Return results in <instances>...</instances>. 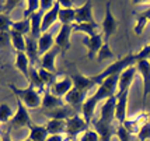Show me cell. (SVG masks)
I'll return each mask as SVG.
<instances>
[{
    "instance_id": "34",
    "label": "cell",
    "mask_w": 150,
    "mask_h": 141,
    "mask_svg": "<svg viewBox=\"0 0 150 141\" xmlns=\"http://www.w3.org/2000/svg\"><path fill=\"white\" fill-rule=\"evenodd\" d=\"M110 59H114V53H112L111 48H110V43H104L103 48L100 49L97 55V60L98 63H103L105 60H110Z\"/></svg>"
},
{
    "instance_id": "38",
    "label": "cell",
    "mask_w": 150,
    "mask_h": 141,
    "mask_svg": "<svg viewBox=\"0 0 150 141\" xmlns=\"http://www.w3.org/2000/svg\"><path fill=\"white\" fill-rule=\"evenodd\" d=\"M137 138L140 141H149L150 140V122L144 123L140 127L139 133H137Z\"/></svg>"
},
{
    "instance_id": "13",
    "label": "cell",
    "mask_w": 150,
    "mask_h": 141,
    "mask_svg": "<svg viewBox=\"0 0 150 141\" xmlns=\"http://www.w3.org/2000/svg\"><path fill=\"white\" fill-rule=\"evenodd\" d=\"M135 66H136V70L140 73L142 80H143V105H144L147 95H150V63L149 60H142V62H137Z\"/></svg>"
},
{
    "instance_id": "37",
    "label": "cell",
    "mask_w": 150,
    "mask_h": 141,
    "mask_svg": "<svg viewBox=\"0 0 150 141\" xmlns=\"http://www.w3.org/2000/svg\"><path fill=\"white\" fill-rule=\"evenodd\" d=\"M115 135H117L119 141H131L132 134L125 128L124 124H118L117 130H115Z\"/></svg>"
},
{
    "instance_id": "12",
    "label": "cell",
    "mask_w": 150,
    "mask_h": 141,
    "mask_svg": "<svg viewBox=\"0 0 150 141\" xmlns=\"http://www.w3.org/2000/svg\"><path fill=\"white\" fill-rule=\"evenodd\" d=\"M147 122H150V113H147V112L143 110L142 113H139V115L135 116V117L126 119L124 122V126L131 134H137L139 130H140V127Z\"/></svg>"
},
{
    "instance_id": "49",
    "label": "cell",
    "mask_w": 150,
    "mask_h": 141,
    "mask_svg": "<svg viewBox=\"0 0 150 141\" xmlns=\"http://www.w3.org/2000/svg\"><path fill=\"white\" fill-rule=\"evenodd\" d=\"M0 141H3V135H0Z\"/></svg>"
},
{
    "instance_id": "19",
    "label": "cell",
    "mask_w": 150,
    "mask_h": 141,
    "mask_svg": "<svg viewBox=\"0 0 150 141\" xmlns=\"http://www.w3.org/2000/svg\"><path fill=\"white\" fill-rule=\"evenodd\" d=\"M42 17H44V11L39 8V11H37L35 14H33L30 17V21H31V32H30V36L38 42V39L41 38L42 35V31H41V25H42Z\"/></svg>"
},
{
    "instance_id": "46",
    "label": "cell",
    "mask_w": 150,
    "mask_h": 141,
    "mask_svg": "<svg viewBox=\"0 0 150 141\" xmlns=\"http://www.w3.org/2000/svg\"><path fill=\"white\" fill-rule=\"evenodd\" d=\"M3 141H11V138H10V131H7L6 134L3 135Z\"/></svg>"
},
{
    "instance_id": "44",
    "label": "cell",
    "mask_w": 150,
    "mask_h": 141,
    "mask_svg": "<svg viewBox=\"0 0 150 141\" xmlns=\"http://www.w3.org/2000/svg\"><path fill=\"white\" fill-rule=\"evenodd\" d=\"M60 8H74V3L72 0H58Z\"/></svg>"
},
{
    "instance_id": "7",
    "label": "cell",
    "mask_w": 150,
    "mask_h": 141,
    "mask_svg": "<svg viewBox=\"0 0 150 141\" xmlns=\"http://www.w3.org/2000/svg\"><path fill=\"white\" fill-rule=\"evenodd\" d=\"M86 96H87V92H86V91H80L73 87L72 90L65 95V101L76 113H80L81 109H83V105H84L86 99H87Z\"/></svg>"
},
{
    "instance_id": "22",
    "label": "cell",
    "mask_w": 150,
    "mask_h": 141,
    "mask_svg": "<svg viewBox=\"0 0 150 141\" xmlns=\"http://www.w3.org/2000/svg\"><path fill=\"white\" fill-rule=\"evenodd\" d=\"M70 78H72V81H73V87L80 91L88 92V91L96 85V84L91 81V78L87 77V76H83V74H72Z\"/></svg>"
},
{
    "instance_id": "15",
    "label": "cell",
    "mask_w": 150,
    "mask_h": 141,
    "mask_svg": "<svg viewBox=\"0 0 150 141\" xmlns=\"http://www.w3.org/2000/svg\"><path fill=\"white\" fill-rule=\"evenodd\" d=\"M91 24L96 22L94 21V15H93V3L91 1H86L81 7L76 8V20L74 24Z\"/></svg>"
},
{
    "instance_id": "29",
    "label": "cell",
    "mask_w": 150,
    "mask_h": 141,
    "mask_svg": "<svg viewBox=\"0 0 150 141\" xmlns=\"http://www.w3.org/2000/svg\"><path fill=\"white\" fill-rule=\"evenodd\" d=\"M73 31H81V32H86L87 36H94L100 34L98 32V25L97 22H91V24H73Z\"/></svg>"
},
{
    "instance_id": "21",
    "label": "cell",
    "mask_w": 150,
    "mask_h": 141,
    "mask_svg": "<svg viewBox=\"0 0 150 141\" xmlns=\"http://www.w3.org/2000/svg\"><path fill=\"white\" fill-rule=\"evenodd\" d=\"M16 67L24 74L27 81H30V67H31V63H30V59L25 55V52H16Z\"/></svg>"
},
{
    "instance_id": "8",
    "label": "cell",
    "mask_w": 150,
    "mask_h": 141,
    "mask_svg": "<svg viewBox=\"0 0 150 141\" xmlns=\"http://www.w3.org/2000/svg\"><path fill=\"white\" fill-rule=\"evenodd\" d=\"M115 110H117V95H112L107 101H104V105L101 106V110H100L98 120L112 124L115 119Z\"/></svg>"
},
{
    "instance_id": "31",
    "label": "cell",
    "mask_w": 150,
    "mask_h": 141,
    "mask_svg": "<svg viewBox=\"0 0 150 141\" xmlns=\"http://www.w3.org/2000/svg\"><path fill=\"white\" fill-rule=\"evenodd\" d=\"M10 38L16 52H25V36L16 31H10Z\"/></svg>"
},
{
    "instance_id": "6",
    "label": "cell",
    "mask_w": 150,
    "mask_h": 141,
    "mask_svg": "<svg viewBox=\"0 0 150 141\" xmlns=\"http://www.w3.org/2000/svg\"><path fill=\"white\" fill-rule=\"evenodd\" d=\"M118 22L117 18L114 17L111 11V3L107 1L105 3V15L101 24V29H103V36H104V43H110V38L117 32Z\"/></svg>"
},
{
    "instance_id": "17",
    "label": "cell",
    "mask_w": 150,
    "mask_h": 141,
    "mask_svg": "<svg viewBox=\"0 0 150 141\" xmlns=\"http://www.w3.org/2000/svg\"><path fill=\"white\" fill-rule=\"evenodd\" d=\"M59 10H60V6H59V1H55V6H53L52 10L44 13V17H42V25H41V31L42 34L45 32H49V28L56 22V20L59 17Z\"/></svg>"
},
{
    "instance_id": "3",
    "label": "cell",
    "mask_w": 150,
    "mask_h": 141,
    "mask_svg": "<svg viewBox=\"0 0 150 141\" xmlns=\"http://www.w3.org/2000/svg\"><path fill=\"white\" fill-rule=\"evenodd\" d=\"M7 87L13 91V95L20 98L24 105L30 109H37L42 105V96H41V92H39L33 84H28L27 88H17L13 84H7Z\"/></svg>"
},
{
    "instance_id": "47",
    "label": "cell",
    "mask_w": 150,
    "mask_h": 141,
    "mask_svg": "<svg viewBox=\"0 0 150 141\" xmlns=\"http://www.w3.org/2000/svg\"><path fill=\"white\" fill-rule=\"evenodd\" d=\"M4 13V7H3V3H0V14Z\"/></svg>"
},
{
    "instance_id": "9",
    "label": "cell",
    "mask_w": 150,
    "mask_h": 141,
    "mask_svg": "<svg viewBox=\"0 0 150 141\" xmlns=\"http://www.w3.org/2000/svg\"><path fill=\"white\" fill-rule=\"evenodd\" d=\"M73 88V81L70 76H60L56 78V81L52 84V87L49 88L51 92H52L55 96H58V98H62V96H65L69 91Z\"/></svg>"
},
{
    "instance_id": "2",
    "label": "cell",
    "mask_w": 150,
    "mask_h": 141,
    "mask_svg": "<svg viewBox=\"0 0 150 141\" xmlns=\"http://www.w3.org/2000/svg\"><path fill=\"white\" fill-rule=\"evenodd\" d=\"M136 64V58H135V53H129L126 55L125 58H121L119 60H115L111 66H108L104 71L98 73V74H94L91 76V81L96 85H101L104 80H107L108 77H111L114 74H121L122 71H125L128 67L131 66H135Z\"/></svg>"
},
{
    "instance_id": "42",
    "label": "cell",
    "mask_w": 150,
    "mask_h": 141,
    "mask_svg": "<svg viewBox=\"0 0 150 141\" xmlns=\"http://www.w3.org/2000/svg\"><path fill=\"white\" fill-rule=\"evenodd\" d=\"M41 10L46 13V11H49V10H52L53 6H55V1L53 0H41Z\"/></svg>"
},
{
    "instance_id": "16",
    "label": "cell",
    "mask_w": 150,
    "mask_h": 141,
    "mask_svg": "<svg viewBox=\"0 0 150 141\" xmlns=\"http://www.w3.org/2000/svg\"><path fill=\"white\" fill-rule=\"evenodd\" d=\"M42 94H44V95H42V105H41V106L44 108L45 112H51V110L58 109V108H60V106L65 105L60 98L53 95L49 88H45Z\"/></svg>"
},
{
    "instance_id": "32",
    "label": "cell",
    "mask_w": 150,
    "mask_h": 141,
    "mask_svg": "<svg viewBox=\"0 0 150 141\" xmlns=\"http://www.w3.org/2000/svg\"><path fill=\"white\" fill-rule=\"evenodd\" d=\"M38 73H39V77L42 80V83L45 85L46 88H51L52 87V84L56 81V78H58V73H51V71L45 70V69H42V67H39L38 69Z\"/></svg>"
},
{
    "instance_id": "52",
    "label": "cell",
    "mask_w": 150,
    "mask_h": 141,
    "mask_svg": "<svg viewBox=\"0 0 150 141\" xmlns=\"http://www.w3.org/2000/svg\"><path fill=\"white\" fill-rule=\"evenodd\" d=\"M0 124H1V123H0Z\"/></svg>"
},
{
    "instance_id": "43",
    "label": "cell",
    "mask_w": 150,
    "mask_h": 141,
    "mask_svg": "<svg viewBox=\"0 0 150 141\" xmlns=\"http://www.w3.org/2000/svg\"><path fill=\"white\" fill-rule=\"evenodd\" d=\"M20 3H21V1H17V0H14V1H11V0H10V1H6V3L3 4V7H4V13L10 14V11H11L17 4H20Z\"/></svg>"
},
{
    "instance_id": "4",
    "label": "cell",
    "mask_w": 150,
    "mask_h": 141,
    "mask_svg": "<svg viewBox=\"0 0 150 141\" xmlns=\"http://www.w3.org/2000/svg\"><path fill=\"white\" fill-rule=\"evenodd\" d=\"M90 126L86 123L83 116L74 115L66 120V137L72 140H79V135L87 131Z\"/></svg>"
},
{
    "instance_id": "35",
    "label": "cell",
    "mask_w": 150,
    "mask_h": 141,
    "mask_svg": "<svg viewBox=\"0 0 150 141\" xmlns=\"http://www.w3.org/2000/svg\"><path fill=\"white\" fill-rule=\"evenodd\" d=\"M13 110L7 103H0V123H6L13 119Z\"/></svg>"
},
{
    "instance_id": "50",
    "label": "cell",
    "mask_w": 150,
    "mask_h": 141,
    "mask_svg": "<svg viewBox=\"0 0 150 141\" xmlns=\"http://www.w3.org/2000/svg\"><path fill=\"white\" fill-rule=\"evenodd\" d=\"M24 141H31V140H30V138H27V140H24Z\"/></svg>"
},
{
    "instance_id": "28",
    "label": "cell",
    "mask_w": 150,
    "mask_h": 141,
    "mask_svg": "<svg viewBox=\"0 0 150 141\" xmlns=\"http://www.w3.org/2000/svg\"><path fill=\"white\" fill-rule=\"evenodd\" d=\"M147 21H150V7L146 10V11H143V13H140V14H137V15H136L135 34L140 35V34L143 32L144 27H146V24H147Z\"/></svg>"
},
{
    "instance_id": "41",
    "label": "cell",
    "mask_w": 150,
    "mask_h": 141,
    "mask_svg": "<svg viewBox=\"0 0 150 141\" xmlns=\"http://www.w3.org/2000/svg\"><path fill=\"white\" fill-rule=\"evenodd\" d=\"M8 42H11L10 32H0V48H6Z\"/></svg>"
},
{
    "instance_id": "14",
    "label": "cell",
    "mask_w": 150,
    "mask_h": 141,
    "mask_svg": "<svg viewBox=\"0 0 150 141\" xmlns=\"http://www.w3.org/2000/svg\"><path fill=\"white\" fill-rule=\"evenodd\" d=\"M93 126H94V131L98 134L100 141H111L112 135H115L117 127L114 128L110 123H104L98 119H93Z\"/></svg>"
},
{
    "instance_id": "27",
    "label": "cell",
    "mask_w": 150,
    "mask_h": 141,
    "mask_svg": "<svg viewBox=\"0 0 150 141\" xmlns=\"http://www.w3.org/2000/svg\"><path fill=\"white\" fill-rule=\"evenodd\" d=\"M11 31H16L21 34V35H30V32H31V21L30 20H20V21H13V24H11Z\"/></svg>"
},
{
    "instance_id": "51",
    "label": "cell",
    "mask_w": 150,
    "mask_h": 141,
    "mask_svg": "<svg viewBox=\"0 0 150 141\" xmlns=\"http://www.w3.org/2000/svg\"><path fill=\"white\" fill-rule=\"evenodd\" d=\"M147 60H149V63H150V56H149V59H147Z\"/></svg>"
},
{
    "instance_id": "48",
    "label": "cell",
    "mask_w": 150,
    "mask_h": 141,
    "mask_svg": "<svg viewBox=\"0 0 150 141\" xmlns=\"http://www.w3.org/2000/svg\"><path fill=\"white\" fill-rule=\"evenodd\" d=\"M66 141H77V140H72V138H67V137H66Z\"/></svg>"
},
{
    "instance_id": "1",
    "label": "cell",
    "mask_w": 150,
    "mask_h": 141,
    "mask_svg": "<svg viewBox=\"0 0 150 141\" xmlns=\"http://www.w3.org/2000/svg\"><path fill=\"white\" fill-rule=\"evenodd\" d=\"M119 76L121 74H114L111 77H108L107 80H104L101 85H98L97 91L91 96H88L86 99L84 105H83V109H81V116H83V119L86 120V123L88 126L93 122L94 110H96V106H97L98 103L103 102V101H107L110 96L117 95Z\"/></svg>"
},
{
    "instance_id": "20",
    "label": "cell",
    "mask_w": 150,
    "mask_h": 141,
    "mask_svg": "<svg viewBox=\"0 0 150 141\" xmlns=\"http://www.w3.org/2000/svg\"><path fill=\"white\" fill-rule=\"evenodd\" d=\"M25 55L28 56L30 59V63L31 66L34 67H37V63H38V42L37 41H34L30 35H27L25 36Z\"/></svg>"
},
{
    "instance_id": "36",
    "label": "cell",
    "mask_w": 150,
    "mask_h": 141,
    "mask_svg": "<svg viewBox=\"0 0 150 141\" xmlns=\"http://www.w3.org/2000/svg\"><path fill=\"white\" fill-rule=\"evenodd\" d=\"M11 24H13V20L10 18L8 14H0V32H10L11 31Z\"/></svg>"
},
{
    "instance_id": "45",
    "label": "cell",
    "mask_w": 150,
    "mask_h": 141,
    "mask_svg": "<svg viewBox=\"0 0 150 141\" xmlns=\"http://www.w3.org/2000/svg\"><path fill=\"white\" fill-rule=\"evenodd\" d=\"M46 141H66V137L63 134H53V135H48Z\"/></svg>"
},
{
    "instance_id": "26",
    "label": "cell",
    "mask_w": 150,
    "mask_h": 141,
    "mask_svg": "<svg viewBox=\"0 0 150 141\" xmlns=\"http://www.w3.org/2000/svg\"><path fill=\"white\" fill-rule=\"evenodd\" d=\"M58 20L62 25H73L76 20V7L74 8H60Z\"/></svg>"
},
{
    "instance_id": "24",
    "label": "cell",
    "mask_w": 150,
    "mask_h": 141,
    "mask_svg": "<svg viewBox=\"0 0 150 141\" xmlns=\"http://www.w3.org/2000/svg\"><path fill=\"white\" fill-rule=\"evenodd\" d=\"M55 46V39H53L52 32H45L41 35V38L38 39V53L42 56L46 52H49Z\"/></svg>"
},
{
    "instance_id": "25",
    "label": "cell",
    "mask_w": 150,
    "mask_h": 141,
    "mask_svg": "<svg viewBox=\"0 0 150 141\" xmlns=\"http://www.w3.org/2000/svg\"><path fill=\"white\" fill-rule=\"evenodd\" d=\"M46 130L48 134H65L66 133V120H60V119H49L46 122Z\"/></svg>"
},
{
    "instance_id": "5",
    "label": "cell",
    "mask_w": 150,
    "mask_h": 141,
    "mask_svg": "<svg viewBox=\"0 0 150 141\" xmlns=\"http://www.w3.org/2000/svg\"><path fill=\"white\" fill-rule=\"evenodd\" d=\"M16 101H17V110L14 113L13 119L10 120V128H23V127H30L31 124V117H30V113H28V108H27L24 102L14 96Z\"/></svg>"
},
{
    "instance_id": "40",
    "label": "cell",
    "mask_w": 150,
    "mask_h": 141,
    "mask_svg": "<svg viewBox=\"0 0 150 141\" xmlns=\"http://www.w3.org/2000/svg\"><path fill=\"white\" fill-rule=\"evenodd\" d=\"M77 141H100V138H98V134L94 131V130H87V131H84L83 134L80 135V138H79Z\"/></svg>"
},
{
    "instance_id": "18",
    "label": "cell",
    "mask_w": 150,
    "mask_h": 141,
    "mask_svg": "<svg viewBox=\"0 0 150 141\" xmlns=\"http://www.w3.org/2000/svg\"><path fill=\"white\" fill-rule=\"evenodd\" d=\"M58 46L55 45L49 52H46L45 55H42L41 59H39V63H41V67L45 69V70L51 71V73H56V67H55V59H56V55L59 53Z\"/></svg>"
},
{
    "instance_id": "11",
    "label": "cell",
    "mask_w": 150,
    "mask_h": 141,
    "mask_svg": "<svg viewBox=\"0 0 150 141\" xmlns=\"http://www.w3.org/2000/svg\"><path fill=\"white\" fill-rule=\"evenodd\" d=\"M73 32V25H60L58 35L55 38V45L58 46L62 53L70 49V35Z\"/></svg>"
},
{
    "instance_id": "39",
    "label": "cell",
    "mask_w": 150,
    "mask_h": 141,
    "mask_svg": "<svg viewBox=\"0 0 150 141\" xmlns=\"http://www.w3.org/2000/svg\"><path fill=\"white\" fill-rule=\"evenodd\" d=\"M149 56H150V43H149V45H146V46H143L140 51L135 53L136 63H137V62H142V60H147V59H149Z\"/></svg>"
},
{
    "instance_id": "33",
    "label": "cell",
    "mask_w": 150,
    "mask_h": 141,
    "mask_svg": "<svg viewBox=\"0 0 150 141\" xmlns=\"http://www.w3.org/2000/svg\"><path fill=\"white\" fill-rule=\"evenodd\" d=\"M41 1L39 0H28L25 1L24 4H25V10H24V20H30V17L35 14L37 11H39V8H41V4H39Z\"/></svg>"
},
{
    "instance_id": "10",
    "label": "cell",
    "mask_w": 150,
    "mask_h": 141,
    "mask_svg": "<svg viewBox=\"0 0 150 141\" xmlns=\"http://www.w3.org/2000/svg\"><path fill=\"white\" fill-rule=\"evenodd\" d=\"M83 45L87 48V58L93 59L94 56H97L100 49L104 45V36L103 32H100L94 36H86L83 38Z\"/></svg>"
},
{
    "instance_id": "30",
    "label": "cell",
    "mask_w": 150,
    "mask_h": 141,
    "mask_svg": "<svg viewBox=\"0 0 150 141\" xmlns=\"http://www.w3.org/2000/svg\"><path fill=\"white\" fill-rule=\"evenodd\" d=\"M28 84H33L39 92H44V90H45V85H44L42 80H41V77H39L38 69L34 67V66L30 67V81H28Z\"/></svg>"
},
{
    "instance_id": "23",
    "label": "cell",
    "mask_w": 150,
    "mask_h": 141,
    "mask_svg": "<svg viewBox=\"0 0 150 141\" xmlns=\"http://www.w3.org/2000/svg\"><path fill=\"white\" fill-rule=\"evenodd\" d=\"M30 140L31 141H46L48 138V130H46V126H39V124H35V123H31L30 124Z\"/></svg>"
}]
</instances>
